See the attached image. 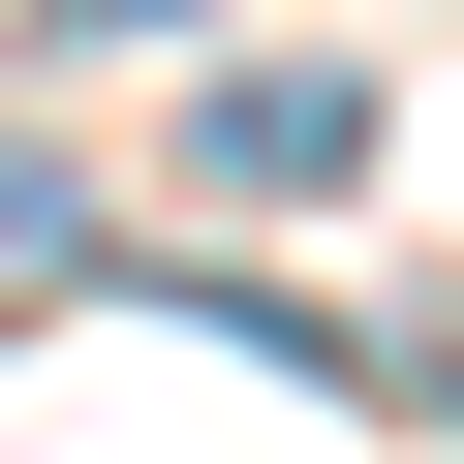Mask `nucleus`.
<instances>
[]
</instances>
